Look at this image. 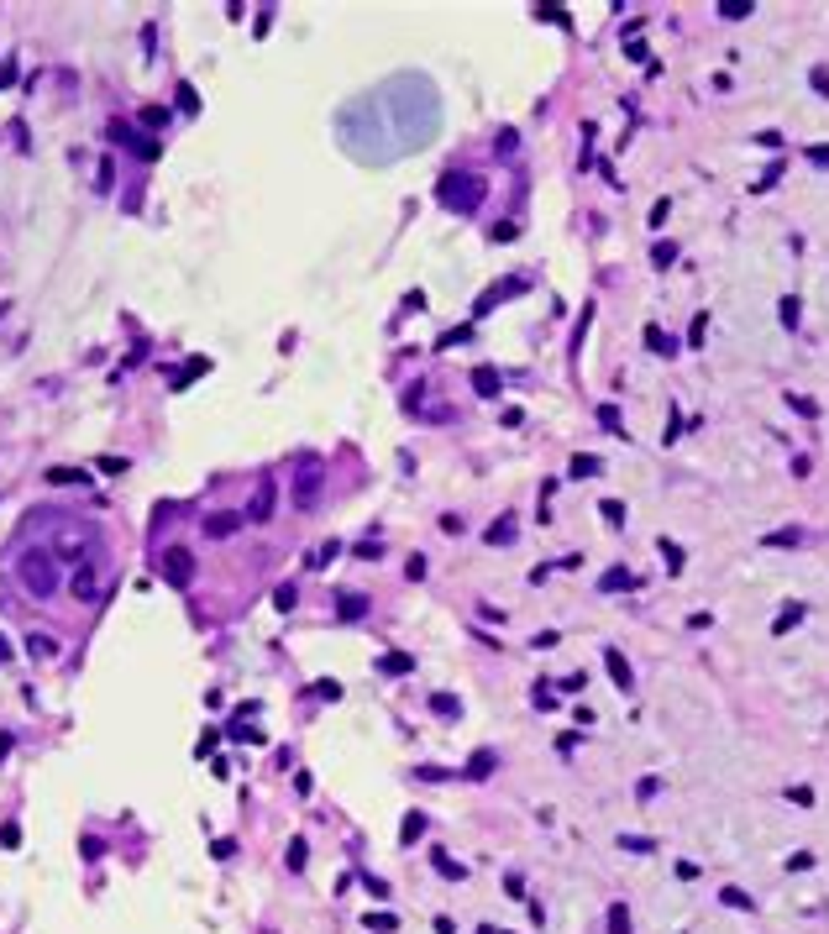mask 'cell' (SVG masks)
Listing matches in <instances>:
<instances>
[{"mask_svg": "<svg viewBox=\"0 0 829 934\" xmlns=\"http://www.w3.org/2000/svg\"><path fill=\"white\" fill-rule=\"evenodd\" d=\"M535 16H541V22H551V26H567V11H562V6H541Z\"/></svg>", "mask_w": 829, "mask_h": 934, "instance_id": "obj_41", "label": "cell"}, {"mask_svg": "<svg viewBox=\"0 0 829 934\" xmlns=\"http://www.w3.org/2000/svg\"><path fill=\"white\" fill-rule=\"evenodd\" d=\"M158 567H163V583H168V588H190V583H194V556L184 551V546H168Z\"/></svg>", "mask_w": 829, "mask_h": 934, "instance_id": "obj_3", "label": "cell"}, {"mask_svg": "<svg viewBox=\"0 0 829 934\" xmlns=\"http://www.w3.org/2000/svg\"><path fill=\"white\" fill-rule=\"evenodd\" d=\"M808 84H814L819 95H829V69H824V63H814V69H808Z\"/></svg>", "mask_w": 829, "mask_h": 934, "instance_id": "obj_40", "label": "cell"}, {"mask_svg": "<svg viewBox=\"0 0 829 934\" xmlns=\"http://www.w3.org/2000/svg\"><path fill=\"white\" fill-rule=\"evenodd\" d=\"M116 137H121V142H126L137 158H147V163H158V158H163V142H158L153 131H142V137H137L131 126H116Z\"/></svg>", "mask_w": 829, "mask_h": 934, "instance_id": "obj_5", "label": "cell"}, {"mask_svg": "<svg viewBox=\"0 0 829 934\" xmlns=\"http://www.w3.org/2000/svg\"><path fill=\"white\" fill-rule=\"evenodd\" d=\"M436 872H441V876H462V866L451 861V856H436Z\"/></svg>", "mask_w": 829, "mask_h": 934, "instance_id": "obj_47", "label": "cell"}, {"mask_svg": "<svg viewBox=\"0 0 829 934\" xmlns=\"http://www.w3.org/2000/svg\"><path fill=\"white\" fill-rule=\"evenodd\" d=\"M0 315H6V305H0Z\"/></svg>", "mask_w": 829, "mask_h": 934, "instance_id": "obj_56", "label": "cell"}, {"mask_svg": "<svg viewBox=\"0 0 829 934\" xmlns=\"http://www.w3.org/2000/svg\"><path fill=\"white\" fill-rule=\"evenodd\" d=\"M441 200L451 205V210H478V200H483V178H473V174H446L441 178Z\"/></svg>", "mask_w": 829, "mask_h": 934, "instance_id": "obj_2", "label": "cell"}, {"mask_svg": "<svg viewBox=\"0 0 829 934\" xmlns=\"http://www.w3.org/2000/svg\"><path fill=\"white\" fill-rule=\"evenodd\" d=\"M273 509H278V483H273V478H258V488H252V499H247V525H268Z\"/></svg>", "mask_w": 829, "mask_h": 934, "instance_id": "obj_4", "label": "cell"}, {"mask_svg": "<svg viewBox=\"0 0 829 934\" xmlns=\"http://www.w3.org/2000/svg\"><path fill=\"white\" fill-rule=\"evenodd\" d=\"M315 693H320V698H331V703H336V698H342V683H331V677H326V683H315Z\"/></svg>", "mask_w": 829, "mask_h": 934, "instance_id": "obj_46", "label": "cell"}, {"mask_svg": "<svg viewBox=\"0 0 829 934\" xmlns=\"http://www.w3.org/2000/svg\"><path fill=\"white\" fill-rule=\"evenodd\" d=\"M604 667H609V677H614V687H619V693H630V687H635V672H630V662L619 656L614 646H604Z\"/></svg>", "mask_w": 829, "mask_h": 934, "instance_id": "obj_9", "label": "cell"}, {"mask_svg": "<svg viewBox=\"0 0 829 934\" xmlns=\"http://www.w3.org/2000/svg\"><path fill=\"white\" fill-rule=\"evenodd\" d=\"M530 646H535V651H551V646H557V630H541V635H535Z\"/></svg>", "mask_w": 829, "mask_h": 934, "instance_id": "obj_49", "label": "cell"}, {"mask_svg": "<svg viewBox=\"0 0 829 934\" xmlns=\"http://www.w3.org/2000/svg\"><path fill=\"white\" fill-rule=\"evenodd\" d=\"M420 835H426V819H420V814H410V819H404V829H399V840H404V845H414Z\"/></svg>", "mask_w": 829, "mask_h": 934, "instance_id": "obj_29", "label": "cell"}, {"mask_svg": "<svg viewBox=\"0 0 829 934\" xmlns=\"http://www.w3.org/2000/svg\"><path fill=\"white\" fill-rule=\"evenodd\" d=\"M6 656H11V646H6V635H0V662H6Z\"/></svg>", "mask_w": 829, "mask_h": 934, "instance_id": "obj_55", "label": "cell"}, {"mask_svg": "<svg viewBox=\"0 0 829 934\" xmlns=\"http://www.w3.org/2000/svg\"><path fill=\"white\" fill-rule=\"evenodd\" d=\"M69 588H74V599H95V593H100V583H95V562H84V567H74Z\"/></svg>", "mask_w": 829, "mask_h": 934, "instance_id": "obj_10", "label": "cell"}, {"mask_svg": "<svg viewBox=\"0 0 829 934\" xmlns=\"http://www.w3.org/2000/svg\"><path fill=\"white\" fill-rule=\"evenodd\" d=\"M26 656H32V662H53V656H58V640L32 630V635H26Z\"/></svg>", "mask_w": 829, "mask_h": 934, "instance_id": "obj_11", "label": "cell"}, {"mask_svg": "<svg viewBox=\"0 0 829 934\" xmlns=\"http://www.w3.org/2000/svg\"><path fill=\"white\" fill-rule=\"evenodd\" d=\"M598 588L604 593H619V588H635V572H625V567H609L604 578H598Z\"/></svg>", "mask_w": 829, "mask_h": 934, "instance_id": "obj_16", "label": "cell"}, {"mask_svg": "<svg viewBox=\"0 0 829 934\" xmlns=\"http://www.w3.org/2000/svg\"><path fill=\"white\" fill-rule=\"evenodd\" d=\"M583 687H588V677H583V672H572L567 683H562V693H583Z\"/></svg>", "mask_w": 829, "mask_h": 934, "instance_id": "obj_51", "label": "cell"}, {"mask_svg": "<svg viewBox=\"0 0 829 934\" xmlns=\"http://www.w3.org/2000/svg\"><path fill=\"white\" fill-rule=\"evenodd\" d=\"M598 515H604L609 525H625V504H619V499H604V504H598Z\"/></svg>", "mask_w": 829, "mask_h": 934, "instance_id": "obj_33", "label": "cell"}, {"mask_svg": "<svg viewBox=\"0 0 829 934\" xmlns=\"http://www.w3.org/2000/svg\"><path fill=\"white\" fill-rule=\"evenodd\" d=\"M305 866V840H289V872H299Z\"/></svg>", "mask_w": 829, "mask_h": 934, "instance_id": "obj_44", "label": "cell"}, {"mask_svg": "<svg viewBox=\"0 0 829 934\" xmlns=\"http://www.w3.org/2000/svg\"><path fill=\"white\" fill-rule=\"evenodd\" d=\"M777 310H782V326H787V331H793V326H798V310H803V305H798V299H793V294H787V299H782V305H777Z\"/></svg>", "mask_w": 829, "mask_h": 934, "instance_id": "obj_35", "label": "cell"}, {"mask_svg": "<svg viewBox=\"0 0 829 934\" xmlns=\"http://www.w3.org/2000/svg\"><path fill=\"white\" fill-rule=\"evenodd\" d=\"M430 709H436V714H446V719H451V714L462 709V703H457V698H451V693H436V698H430Z\"/></svg>", "mask_w": 829, "mask_h": 934, "instance_id": "obj_37", "label": "cell"}, {"mask_svg": "<svg viewBox=\"0 0 829 934\" xmlns=\"http://www.w3.org/2000/svg\"><path fill=\"white\" fill-rule=\"evenodd\" d=\"M404 578H410V583L426 578V556H410V562H404Z\"/></svg>", "mask_w": 829, "mask_h": 934, "instance_id": "obj_42", "label": "cell"}, {"mask_svg": "<svg viewBox=\"0 0 829 934\" xmlns=\"http://www.w3.org/2000/svg\"><path fill=\"white\" fill-rule=\"evenodd\" d=\"M273 603H278V609H284V615H289V609H294V603H299V593H294V583H284V588L273 593Z\"/></svg>", "mask_w": 829, "mask_h": 934, "instance_id": "obj_38", "label": "cell"}, {"mask_svg": "<svg viewBox=\"0 0 829 934\" xmlns=\"http://www.w3.org/2000/svg\"><path fill=\"white\" fill-rule=\"evenodd\" d=\"M619 851H640V856H646V851H656V840L651 835H619Z\"/></svg>", "mask_w": 829, "mask_h": 934, "instance_id": "obj_25", "label": "cell"}, {"mask_svg": "<svg viewBox=\"0 0 829 934\" xmlns=\"http://www.w3.org/2000/svg\"><path fill=\"white\" fill-rule=\"evenodd\" d=\"M719 16H724V22H740V16H751V6H740V0H719Z\"/></svg>", "mask_w": 829, "mask_h": 934, "instance_id": "obj_34", "label": "cell"}, {"mask_svg": "<svg viewBox=\"0 0 829 934\" xmlns=\"http://www.w3.org/2000/svg\"><path fill=\"white\" fill-rule=\"evenodd\" d=\"M16 583L32 599H53L58 593V556L53 551H22L16 556Z\"/></svg>", "mask_w": 829, "mask_h": 934, "instance_id": "obj_1", "label": "cell"}, {"mask_svg": "<svg viewBox=\"0 0 829 934\" xmlns=\"http://www.w3.org/2000/svg\"><path fill=\"white\" fill-rule=\"evenodd\" d=\"M336 556H342V541H326V546L315 551V562H310V567H326V562H336Z\"/></svg>", "mask_w": 829, "mask_h": 934, "instance_id": "obj_36", "label": "cell"}, {"mask_svg": "<svg viewBox=\"0 0 829 934\" xmlns=\"http://www.w3.org/2000/svg\"><path fill=\"white\" fill-rule=\"evenodd\" d=\"M787 404H793L798 415H808V420H814V415H819V404L808 399V394H787Z\"/></svg>", "mask_w": 829, "mask_h": 934, "instance_id": "obj_39", "label": "cell"}, {"mask_svg": "<svg viewBox=\"0 0 829 934\" xmlns=\"http://www.w3.org/2000/svg\"><path fill=\"white\" fill-rule=\"evenodd\" d=\"M378 667H383L389 677H404V672H414V656H410V651H389Z\"/></svg>", "mask_w": 829, "mask_h": 934, "instance_id": "obj_13", "label": "cell"}, {"mask_svg": "<svg viewBox=\"0 0 829 934\" xmlns=\"http://www.w3.org/2000/svg\"><path fill=\"white\" fill-rule=\"evenodd\" d=\"M604 924H609V934H630V908H625V903H614Z\"/></svg>", "mask_w": 829, "mask_h": 934, "instance_id": "obj_22", "label": "cell"}, {"mask_svg": "<svg viewBox=\"0 0 829 934\" xmlns=\"http://www.w3.org/2000/svg\"><path fill=\"white\" fill-rule=\"evenodd\" d=\"M320 483H326V478H320V467H305V473L294 478V504H299V509H315V504H320Z\"/></svg>", "mask_w": 829, "mask_h": 934, "instance_id": "obj_6", "label": "cell"}, {"mask_svg": "<svg viewBox=\"0 0 829 934\" xmlns=\"http://www.w3.org/2000/svg\"><path fill=\"white\" fill-rule=\"evenodd\" d=\"M200 373H210V357H190V362L174 373V389H190V378H200Z\"/></svg>", "mask_w": 829, "mask_h": 934, "instance_id": "obj_12", "label": "cell"}, {"mask_svg": "<svg viewBox=\"0 0 829 934\" xmlns=\"http://www.w3.org/2000/svg\"><path fill=\"white\" fill-rule=\"evenodd\" d=\"M494 767H499V756H494V751H478V756L467 761V777H488Z\"/></svg>", "mask_w": 829, "mask_h": 934, "instance_id": "obj_21", "label": "cell"}, {"mask_svg": "<svg viewBox=\"0 0 829 934\" xmlns=\"http://www.w3.org/2000/svg\"><path fill=\"white\" fill-rule=\"evenodd\" d=\"M787 866H793V872H808V866H814V856L798 851V856H787Z\"/></svg>", "mask_w": 829, "mask_h": 934, "instance_id": "obj_52", "label": "cell"}, {"mask_svg": "<svg viewBox=\"0 0 829 934\" xmlns=\"http://www.w3.org/2000/svg\"><path fill=\"white\" fill-rule=\"evenodd\" d=\"M598 426L619 436V426H625V420H619V404H598Z\"/></svg>", "mask_w": 829, "mask_h": 934, "instance_id": "obj_28", "label": "cell"}, {"mask_svg": "<svg viewBox=\"0 0 829 934\" xmlns=\"http://www.w3.org/2000/svg\"><path fill=\"white\" fill-rule=\"evenodd\" d=\"M48 483L74 488V483H90V473H84V467H48Z\"/></svg>", "mask_w": 829, "mask_h": 934, "instance_id": "obj_15", "label": "cell"}, {"mask_svg": "<svg viewBox=\"0 0 829 934\" xmlns=\"http://www.w3.org/2000/svg\"><path fill=\"white\" fill-rule=\"evenodd\" d=\"M142 126H147V131L168 126V106H142Z\"/></svg>", "mask_w": 829, "mask_h": 934, "instance_id": "obj_27", "label": "cell"}, {"mask_svg": "<svg viewBox=\"0 0 829 934\" xmlns=\"http://www.w3.org/2000/svg\"><path fill=\"white\" fill-rule=\"evenodd\" d=\"M656 546H662V556H667V572H677V567H683V546H677V541H667V535H662Z\"/></svg>", "mask_w": 829, "mask_h": 934, "instance_id": "obj_31", "label": "cell"}, {"mask_svg": "<svg viewBox=\"0 0 829 934\" xmlns=\"http://www.w3.org/2000/svg\"><path fill=\"white\" fill-rule=\"evenodd\" d=\"M473 394H483V399H499V394H504V378H499L494 362H478V367H473Z\"/></svg>", "mask_w": 829, "mask_h": 934, "instance_id": "obj_8", "label": "cell"}, {"mask_svg": "<svg viewBox=\"0 0 829 934\" xmlns=\"http://www.w3.org/2000/svg\"><path fill=\"white\" fill-rule=\"evenodd\" d=\"M751 142H756V147H782V137H777V131H756Z\"/></svg>", "mask_w": 829, "mask_h": 934, "instance_id": "obj_50", "label": "cell"}, {"mask_svg": "<svg viewBox=\"0 0 829 934\" xmlns=\"http://www.w3.org/2000/svg\"><path fill=\"white\" fill-rule=\"evenodd\" d=\"M798 619H803V603H787V609H782V615L771 619V635H787V630H793Z\"/></svg>", "mask_w": 829, "mask_h": 934, "instance_id": "obj_17", "label": "cell"}, {"mask_svg": "<svg viewBox=\"0 0 829 934\" xmlns=\"http://www.w3.org/2000/svg\"><path fill=\"white\" fill-rule=\"evenodd\" d=\"M635 792H640V798H656V792H662V777H640Z\"/></svg>", "mask_w": 829, "mask_h": 934, "instance_id": "obj_45", "label": "cell"}, {"mask_svg": "<svg viewBox=\"0 0 829 934\" xmlns=\"http://www.w3.org/2000/svg\"><path fill=\"white\" fill-rule=\"evenodd\" d=\"M808 158H814L819 168H829V147H808Z\"/></svg>", "mask_w": 829, "mask_h": 934, "instance_id": "obj_54", "label": "cell"}, {"mask_svg": "<svg viewBox=\"0 0 829 934\" xmlns=\"http://www.w3.org/2000/svg\"><path fill=\"white\" fill-rule=\"evenodd\" d=\"M205 525V535L210 541H226V535H237L242 525H247V515H231V509H221V515H210V520H200Z\"/></svg>", "mask_w": 829, "mask_h": 934, "instance_id": "obj_7", "label": "cell"}, {"mask_svg": "<svg viewBox=\"0 0 829 934\" xmlns=\"http://www.w3.org/2000/svg\"><path fill=\"white\" fill-rule=\"evenodd\" d=\"M178 106H184V110H200V95H194V84H178Z\"/></svg>", "mask_w": 829, "mask_h": 934, "instance_id": "obj_43", "label": "cell"}, {"mask_svg": "<svg viewBox=\"0 0 829 934\" xmlns=\"http://www.w3.org/2000/svg\"><path fill=\"white\" fill-rule=\"evenodd\" d=\"M567 473H572V478H598V473H604V462H598V457H583V451H578Z\"/></svg>", "mask_w": 829, "mask_h": 934, "instance_id": "obj_18", "label": "cell"}, {"mask_svg": "<svg viewBox=\"0 0 829 934\" xmlns=\"http://www.w3.org/2000/svg\"><path fill=\"white\" fill-rule=\"evenodd\" d=\"M651 262H656V268H672V262H677V242H656V247H651Z\"/></svg>", "mask_w": 829, "mask_h": 934, "instance_id": "obj_23", "label": "cell"}, {"mask_svg": "<svg viewBox=\"0 0 829 934\" xmlns=\"http://www.w3.org/2000/svg\"><path fill=\"white\" fill-rule=\"evenodd\" d=\"M367 929H378V934H394V929H399V919H394V913H367Z\"/></svg>", "mask_w": 829, "mask_h": 934, "instance_id": "obj_30", "label": "cell"}, {"mask_svg": "<svg viewBox=\"0 0 829 934\" xmlns=\"http://www.w3.org/2000/svg\"><path fill=\"white\" fill-rule=\"evenodd\" d=\"M510 541H514V520L504 515L499 525H488V546H510Z\"/></svg>", "mask_w": 829, "mask_h": 934, "instance_id": "obj_19", "label": "cell"}, {"mask_svg": "<svg viewBox=\"0 0 829 934\" xmlns=\"http://www.w3.org/2000/svg\"><path fill=\"white\" fill-rule=\"evenodd\" d=\"M719 898H724V903H730V908H740V913H746V908H756V898H746V892H740V887H724Z\"/></svg>", "mask_w": 829, "mask_h": 934, "instance_id": "obj_32", "label": "cell"}, {"mask_svg": "<svg viewBox=\"0 0 829 934\" xmlns=\"http://www.w3.org/2000/svg\"><path fill=\"white\" fill-rule=\"evenodd\" d=\"M336 615H342V619H362V615H367V599H362V593H346Z\"/></svg>", "mask_w": 829, "mask_h": 934, "instance_id": "obj_20", "label": "cell"}, {"mask_svg": "<svg viewBox=\"0 0 829 934\" xmlns=\"http://www.w3.org/2000/svg\"><path fill=\"white\" fill-rule=\"evenodd\" d=\"M803 541V531H767L761 535V546H798Z\"/></svg>", "mask_w": 829, "mask_h": 934, "instance_id": "obj_24", "label": "cell"}, {"mask_svg": "<svg viewBox=\"0 0 829 934\" xmlns=\"http://www.w3.org/2000/svg\"><path fill=\"white\" fill-rule=\"evenodd\" d=\"M703 336H709V310H698L693 326H687V342H693V347H703Z\"/></svg>", "mask_w": 829, "mask_h": 934, "instance_id": "obj_26", "label": "cell"}, {"mask_svg": "<svg viewBox=\"0 0 829 934\" xmlns=\"http://www.w3.org/2000/svg\"><path fill=\"white\" fill-rule=\"evenodd\" d=\"M646 347H651L656 357H672V352H677V342L662 331V326H646Z\"/></svg>", "mask_w": 829, "mask_h": 934, "instance_id": "obj_14", "label": "cell"}, {"mask_svg": "<svg viewBox=\"0 0 829 934\" xmlns=\"http://www.w3.org/2000/svg\"><path fill=\"white\" fill-rule=\"evenodd\" d=\"M0 84H16V63H11V58L0 63Z\"/></svg>", "mask_w": 829, "mask_h": 934, "instance_id": "obj_53", "label": "cell"}, {"mask_svg": "<svg viewBox=\"0 0 829 934\" xmlns=\"http://www.w3.org/2000/svg\"><path fill=\"white\" fill-rule=\"evenodd\" d=\"M667 210H672V200H656L651 205V226H667Z\"/></svg>", "mask_w": 829, "mask_h": 934, "instance_id": "obj_48", "label": "cell"}]
</instances>
